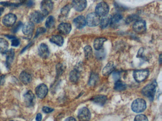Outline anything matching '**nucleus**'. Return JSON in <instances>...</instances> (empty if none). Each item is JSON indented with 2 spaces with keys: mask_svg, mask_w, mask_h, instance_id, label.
I'll list each match as a JSON object with an SVG mask.
<instances>
[{
  "mask_svg": "<svg viewBox=\"0 0 162 121\" xmlns=\"http://www.w3.org/2000/svg\"><path fill=\"white\" fill-rule=\"evenodd\" d=\"M157 85L156 80H153L152 83L146 86L142 89V93L145 97L150 99L151 100H153L155 98Z\"/></svg>",
  "mask_w": 162,
  "mask_h": 121,
  "instance_id": "nucleus-1",
  "label": "nucleus"
},
{
  "mask_svg": "<svg viewBox=\"0 0 162 121\" xmlns=\"http://www.w3.org/2000/svg\"><path fill=\"white\" fill-rule=\"evenodd\" d=\"M147 108V104L145 100L142 99H137L134 101L131 105L133 111L137 113L144 112Z\"/></svg>",
  "mask_w": 162,
  "mask_h": 121,
  "instance_id": "nucleus-2",
  "label": "nucleus"
},
{
  "mask_svg": "<svg viewBox=\"0 0 162 121\" xmlns=\"http://www.w3.org/2000/svg\"><path fill=\"white\" fill-rule=\"evenodd\" d=\"M100 17L94 12L88 14L86 19V23L88 26L91 27L97 26L100 25Z\"/></svg>",
  "mask_w": 162,
  "mask_h": 121,
  "instance_id": "nucleus-3",
  "label": "nucleus"
},
{
  "mask_svg": "<svg viewBox=\"0 0 162 121\" xmlns=\"http://www.w3.org/2000/svg\"><path fill=\"white\" fill-rule=\"evenodd\" d=\"M149 71L148 69L138 70L134 71L133 72L134 79L138 83L143 82L148 76Z\"/></svg>",
  "mask_w": 162,
  "mask_h": 121,
  "instance_id": "nucleus-4",
  "label": "nucleus"
},
{
  "mask_svg": "<svg viewBox=\"0 0 162 121\" xmlns=\"http://www.w3.org/2000/svg\"><path fill=\"white\" fill-rule=\"evenodd\" d=\"M109 10V5L105 2H101L96 7L95 13L99 16L104 17L107 15Z\"/></svg>",
  "mask_w": 162,
  "mask_h": 121,
  "instance_id": "nucleus-5",
  "label": "nucleus"
},
{
  "mask_svg": "<svg viewBox=\"0 0 162 121\" xmlns=\"http://www.w3.org/2000/svg\"><path fill=\"white\" fill-rule=\"evenodd\" d=\"M53 4L51 0H43L40 4V9L42 14L45 16L48 15L49 12L53 10Z\"/></svg>",
  "mask_w": 162,
  "mask_h": 121,
  "instance_id": "nucleus-6",
  "label": "nucleus"
},
{
  "mask_svg": "<svg viewBox=\"0 0 162 121\" xmlns=\"http://www.w3.org/2000/svg\"><path fill=\"white\" fill-rule=\"evenodd\" d=\"M24 101L27 107H32L35 103V97L34 94L31 91H27L23 96Z\"/></svg>",
  "mask_w": 162,
  "mask_h": 121,
  "instance_id": "nucleus-7",
  "label": "nucleus"
},
{
  "mask_svg": "<svg viewBox=\"0 0 162 121\" xmlns=\"http://www.w3.org/2000/svg\"><path fill=\"white\" fill-rule=\"evenodd\" d=\"M133 29L134 31L137 33H144L147 30L146 22L143 20L137 21L133 26Z\"/></svg>",
  "mask_w": 162,
  "mask_h": 121,
  "instance_id": "nucleus-8",
  "label": "nucleus"
},
{
  "mask_svg": "<svg viewBox=\"0 0 162 121\" xmlns=\"http://www.w3.org/2000/svg\"><path fill=\"white\" fill-rule=\"evenodd\" d=\"M17 17L15 15L12 13H9L2 18V22L6 26H11L15 25Z\"/></svg>",
  "mask_w": 162,
  "mask_h": 121,
  "instance_id": "nucleus-9",
  "label": "nucleus"
},
{
  "mask_svg": "<svg viewBox=\"0 0 162 121\" xmlns=\"http://www.w3.org/2000/svg\"><path fill=\"white\" fill-rule=\"evenodd\" d=\"M35 92L37 97L40 99H43L47 95L48 89L47 86L44 84H40L37 87Z\"/></svg>",
  "mask_w": 162,
  "mask_h": 121,
  "instance_id": "nucleus-10",
  "label": "nucleus"
},
{
  "mask_svg": "<svg viewBox=\"0 0 162 121\" xmlns=\"http://www.w3.org/2000/svg\"><path fill=\"white\" fill-rule=\"evenodd\" d=\"M80 121H89L91 118V114L88 108L84 107L79 110L78 115Z\"/></svg>",
  "mask_w": 162,
  "mask_h": 121,
  "instance_id": "nucleus-11",
  "label": "nucleus"
},
{
  "mask_svg": "<svg viewBox=\"0 0 162 121\" xmlns=\"http://www.w3.org/2000/svg\"><path fill=\"white\" fill-rule=\"evenodd\" d=\"M45 16L42 12L38 11H34L31 13L30 15V20L32 22L40 23L43 21Z\"/></svg>",
  "mask_w": 162,
  "mask_h": 121,
  "instance_id": "nucleus-12",
  "label": "nucleus"
},
{
  "mask_svg": "<svg viewBox=\"0 0 162 121\" xmlns=\"http://www.w3.org/2000/svg\"><path fill=\"white\" fill-rule=\"evenodd\" d=\"M87 4V0H73L71 5L75 10L78 11H82L85 9Z\"/></svg>",
  "mask_w": 162,
  "mask_h": 121,
  "instance_id": "nucleus-13",
  "label": "nucleus"
},
{
  "mask_svg": "<svg viewBox=\"0 0 162 121\" xmlns=\"http://www.w3.org/2000/svg\"><path fill=\"white\" fill-rule=\"evenodd\" d=\"M58 30L63 35H67L71 30V25L68 23H62L59 25Z\"/></svg>",
  "mask_w": 162,
  "mask_h": 121,
  "instance_id": "nucleus-14",
  "label": "nucleus"
},
{
  "mask_svg": "<svg viewBox=\"0 0 162 121\" xmlns=\"http://www.w3.org/2000/svg\"><path fill=\"white\" fill-rule=\"evenodd\" d=\"M49 51L48 46L46 44L42 43L39 48V54L40 57L43 58H47L49 55Z\"/></svg>",
  "mask_w": 162,
  "mask_h": 121,
  "instance_id": "nucleus-15",
  "label": "nucleus"
},
{
  "mask_svg": "<svg viewBox=\"0 0 162 121\" xmlns=\"http://www.w3.org/2000/svg\"><path fill=\"white\" fill-rule=\"evenodd\" d=\"M73 23L76 28L81 29L85 26L86 25V18L83 16H79L74 18Z\"/></svg>",
  "mask_w": 162,
  "mask_h": 121,
  "instance_id": "nucleus-16",
  "label": "nucleus"
},
{
  "mask_svg": "<svg viewBox=\"0 0 162 121\" xmlns=\"http://www.w3.org/2000/svg\"><path fill=\"white\" fill-rule=\"evenodd\" d=\"M5 54L6 57V65L7 68H10L14 59L15 51L13 49H11L6 51Z\"/></svg>",
  "mask_w": 162,
  "mask_h": 121,
  "instance_id": "nucleus-17",
  "label": "nucleus"
},
{
  "mask_svg": "<svg viewBox=\"0 0 162 121\" xmlns=\"http://www.w3.org/2000/svg\"><path fill=\"white\" fill-rule=\"evenodd\" d=\"M34 29V25L32 22L26 23L23 28V32L25 35H30L33 32Z\"/></svg>",
  "mask_w": 162,
  "mask_h": 121,
  "instance_id": "nucleus-18",
  "label": "nucleus"
},
{
  "mask_svg": "<svg viewBox=\"0 0 162 121\" xmlns=\"http://www.w3.org/2000/svg\"><path fill=\"white\" fill-rule=\"evenodd\" d=\"M107 100V97L103 95H96L92 99L93 103L101 106L105 105Z\"/></svg>",
  "mask_w": 162,
  "mask_h": 121,
  "instance_id": "nucleus-19",
  "label": "nucleus"
},
{
  "mask_svg": "<svg viewBox=\"0 0 162 121\" xmlns=\"http://www.w3.org/2000/svg\"><path fill=\"white\" fill-rule=\"evenodd\" d=\"M19 78L21 82L24 84H28L30 83L32 79L31 75L25 71H23L21 72Z\"/></svg>",
  "mask_w": 162,
  "mask_h": 121,
  "instance_id": "nucleus-20",
  "label": "nucleus"
},
{
  "mask_svg": "<svg viewBox=\"0 0 162 121\" xmlns=\"http://www.w3.org/2000/svg\"><path fill=\"white\" fill-rule=\"evenodd\" d=\"M115 68L114 63L112 62L107 63L102 70V74L104 76H107L112 73Z\"/></svg>",
  "mask_w": 162,
  "mask_h": 121,
  "instance_id": "nucleus-21",
  "label": "nucleus"
},
{
  "mask_svg": "<svg viewBox=\"0 0 162 121\" xmlns=\"http://www.w3.org/2000/svg\"><path fill=\"white\" fill-rule=\"evenodd\" d=\"M107 41V39L104 38H99L96 39L94 42V48L96 50L99 51L102 48L103 45Z\"/></svg>",
  "mask_w": 162,
  "mask_h": 121,
  "instance_id": "nucleus-22",
  "label": "nucleus"
},
{
  "mask_svg": "<svg viewBox=\"0 0 162 121\" xmlns=\"http://www.w3.org/2000/svg\"><path fill=\"white\" fill-rule=\"evenodd\" d=\"M50 42L59 46H62L64 43V39L60 35H55L51 37L50 38Z\"/></svg>",
  "mask_w": 162,
  "mask_h": 121,
  "instance_id": "nucleus-23",
  "label": "nucleus"
},
{
  "mask_svg": "<svg viewBox=\"0 0 162 121\" xmlns=\"http://www.w3.org/2000/svg\"><path fill=\"white\" fill-rule=\"evenodd\" d=\"M111 16L109 15H107L103 17V18L101 19L100 22L101 28L104 29L107 28L110 23L111 22Z\"/></svg>",
  "mask_w": 162,
  "mask_h": 121,
  "instance_id": "nucleus-24",
  "label": "nucleus"
},
{
  "mask_svg": "<svg viewBox=\"0 0 162 121\" xmlns=\"http://www.w3.org/2000/svg\"><path fill=\"white\" fill-rule=\"evenodd\" d=\"M9 44L5 39L0 38V53L5 54L8 48Z\"/></svg>",
  "mask_w": 162,
  "mask_h": 121,
  "instance_id": "nucleus-25",
  "label": "nucleus"
},
{
  "mask_svg": "<svg viewBox=\"0 0 162 121\" xmlns=\"http://www.w3.org/2000/svg\"><path fill=\"white\" fill-rule=\"evenodd\" d=\"M79 72L77 70H73L70 72V79L71 82L73 83H77L79 78Z\"/></svg>",
  "mask_w": 162,
  "mask_h": 121,
  "instance_id": "nucleus-26",
  "label": "nucleus"
},
{
  "mask_svg": "<svg viewBox=\"0 0 162 121\" xmlns=\"http://www.w3.org/2000/svg\"><path fill=\"white\" fill-rule=\"evenodd\" d=\"M114 89L117 91H122L126 89V85L121 80H117L114 86Z\"/></svg>",
  "mask_w": 162,
  "mask_h": 121,
  "instance_id": "nucleus-27",
  "label": "nucleus"
},
{
  "mask_svg": "<svg viewBox=\"0 0 162 121\" xmlns=\"http://www.w3.org/2000/svg\"><path fill=\"white\" fill-rule=\"evenodd\" d=\"M99 79V78L98 75L95 73H92L88 81V85L90 86H94L98 83Z\"/></svg>",
  "mask_w": 162,
  "mask_h": 121,
  "instance_id": "nucleus-28",
  "label": "nucleus"
},
{
  "mask_svg": "<svg viewBox=\"0 0 162 121\" xmlns=\"http://www.w3.org/2000/svg\"><path fill=\"white\" fill-rule=\"evenodd\" d=\"M55 23V18L53 17L52 16H50L47 18L46 23H45V26L46 28H51L53 26Z\"/></svg>",
  "mask_w": 162,
  "mask_h": 121,
  "instance_id": "nucleus-29",
  "label": "nucleus"
},
{
  "mask_svg": "<svg viewBox=\"0 0 162 121\" xmlns=\"http://www.w3.org/2000/svg\"><path fill=\"white\" fill-rule=\"evenodd\" d=\"M84 51L86 58L87 59H89L92 57V50L91 46H86L84 48Z\"/></svg>",
  "mask_w": 162,
  "mask_h": 121,
  "instance_id": "nucleus-30",
  "label": "nucleus"
},
{
  "mask_svg": "<svg viewBox=\"0 0 162 121\" xmlns=\"http://www.w3.org/2000/svg\"><path fill=\"white\" fill-rule=\"evenodd\" d=\"M71 7H72L71 4H68V5H66L64 7H63L61 10V14H62V15L64 16H68Z\"/></svg>",
  "mask_w": 162,
  "mask_h": 121,
  "instance_id": "nucleus-31",
  "label": "nucleus"
},
{
  "mask_svg": "<svg viewBox=\"0 0 162 121\" xmlns=\"http://www.w3.org/2000/svg\"><path fill=\"white\" fill-rule=\"evenodd\" d=\"M122 16L119 14H116L113 17H111V22L113 24L117 23L122 19Z\"/></svg>",
  "mask_w": 162,
  "mask_h": 121,
  "instance_id": "nucleus-32",
  "label": "nucleus"
},
{
  "mask_svg": "<svg viewBox=\"0 0 162 121\" xmlns=\"http://www.w3.org/2000/svg\"><path fill=\"white\" fill-rule=\"evenodd\" d=\"M139 18V17L137 15H131L128 16L126 18V22L127 24L130 23L131 22H134V21H137Z\"/></svg>",
  "mask_w": 162,
  "mask_h": 121,
  "instance_id": "nucleus-33",
  "label": "nucleus"
},
{
  "mask_svg": "<svg viewBox=\"0 0 162 121\" xmlns=\"http://www.w3.org/2000/svg\"><path fill=\"white\" fill-rule=\"evenodd\" d=\"M134 121H148V120L146 115L141 114L135 116Z\"/></svg>",
  "mask_w": 162,
  "mask_h": 121,
  "instance_id": "nucleus-34",
  "label": "nucleus"
},
{
  "mask_svg": "<svg viewBox=\"0 0 162 121\" xmlns=\"http://www.w3.org/2000/svg\"><path fill=\"white\" fill-rule=\"evenodd\" d=\"M0 4L3 5L5 7H18L20 6L21 4L20 3H11L9 2H0Z\"/></svg>",
  "mask_w": 162,
  "mask_h": 121,
  "instance_id": "nucleus-35",
  "label": "nucleus"
},
{
  "mask_svg": "<svg viewBox=\"0 0 162 121\" xmlns=\"http://www.w3.org/2000/svg\"><path fill=\"white\" fill-rule=\"evenodd\" d=\"M64 67L62 64H59L57 65L56 70L57 75H60L63 71Z\"/></svg>",
  "mask_w": 162,
  "mask_h": 121,
  "instance_id": "nucleus-36",
  "label": "nucleus"
},
{
  "mask_svg": "<svg viewBox=\"0 0 162 121\" xmlns=\"http://www.w3.org/2000/svg\"><path fill=\"white\" fill-rule=\"evenodd\" d=\"M23 26V23L21 22H19L15 26L13 27L12 28V31L14 33H16L21 29Z\"/></svg>",
  "mask_w": 162,
  "mask_h": 121,
  "instance_id": "nucleus-37",
  "label": "nucleus"
},
{
  "mask_svg": "<svg viewBox=\"0 0 162 121\" xmlns=\"http://www.w3.org/2000/svg\"><path fill=\"white\" fill-rule=\"evenodd\" d=\"M46 31V29H44V28H40L37 29V31H36V35H35V38L38 37L39 35L44 33Z\"/></svg>",
  "mask_w": 162,
  "mask_h": 121,
  "instance_id": "nucleus-38",
  "label": "nucleus"
},
{
  "mask_svg": "<svg viewBox=\"0 0 162 121\" xmlns=\"http://www.w3.org/2000/svg\"><path fill=\"white\" fill-rule=\"evenodd\" d=\"M112 78L115 81L117 82V80H119L120 78V73L118 71H115L113 72L112 75Z\"/></svg>",
  "mask_w": 162,
  "mask_h": 121,
  "instance_id": "nucleus-39",
  "label": "nucleus"
},
{
  "mask_svg": "<svg viewBox=\"0 0 162 121\" xmlns=\"http://www.w3.org/2000/svg\"><path fill=\"white\" fill-rule=\"evenodd\" d=\"M54 111V109L53 108H49V107H44L42 108V111L44 113H46V114H48V113H51Z\"/></svg>",
  "mask_w": 162,
  "mask_h": 121,
  "instance_id": "nucleus-40",
  "label": "nucleus"
},
{
  "mask_svg": "<svg viewBox=\"0 0 162 121\" xmlns=\"http://www.w3.org/2000/svg\"><path fill=\"white\" fill-rule=\"evenodd\" d=\"M19 45H20V41L18 39L16 38L12 39L11 41V46H12L17 47Z\"/></svg>",
  "mask_w": 162,
  "mask_h": 121,
  "instance_id": "nucleus-41",
  "label": "nucleus"
},
{
  "mask_svg": "<svg viewBox=\"0 0 162 121\" xmlns=\"http://www.w3.org/2000/svg\"><path fill=\"white\" fill-rule=\"evenodd\" d=\"M42 115L40 113L37 114L36 117V120L37 121H41L42 120Z\"/></svg>",
  "mask_w": 162,
  "mask_h": 121,
  "instance_id": "nucleus-42",
  "label": "nucleus"
},
{
  "mask_svg": "<svg viewBox=\"0 0 162 121\" xmlns=\"http://www.w3.org/2000/svg\"><path fill=\"white\" fill-rule=\"evenodd\" d=\"M65 121H77L75 118L73 117H69L65 120Z\"/></svg>",
  "mask_w": 162,
  "mask_h": 121,
  "instance_id": "nucleus-43",
  "label": "nucleus"
},
{
  "mask_svg": "<svg viewBox=\"0 0 162 121\" xmlns=\"http://www.w3.org/2000/svg\"><path fill=\"white\" fill-rule=\"evenodd\" d=\"M4 76L2 75V76L0 77V84H3L4 82Z\"/></svg>",
  "mask_w": 162,
  "mask_h": 121,
  "instance_id": "nucleus-44",
  "label": "nucleus"
},
{
  "mask_svg": "<svg viewBox=\"0 0 162 121\" xmlns=\"http://www.w3.org/2000/svg\"><path fill=\"white\" fill-rule=\"evenodd\" d=\"M27 5H28V6H32V5H33V1H32V0H30V1H29V2H28V3Z\"/></svg>",
  "mask_w": 162,
  "mask_h": 121,
  "instance_id": "nucleus-45",
  "label": "nucleus"
},
{
  "mask_svg": "<svg viewBox=\"0 0 162 121\" xmlns=\"http://www.w3.org/2000/svg\"><path fill=\"white\" fill-rule=\"evenodd\" d=\"M6 36L10 39H14L16 38L15 37V36H11V35H7V36Z\"/></svg>",
  "mask_w": 162,
  "mask_h": 121,
  "instance_id": "nucleus-46",
  "label": "nucleus"
},
{
  "mask_svg": "<svg viewBox=\"0 0 162 121\" xmlns=\"http://www.w3.org/2000/svg\"><path fill=\"white\" fill-rule=\"evenodd\" d=\"M4 9L2 7L0 8V17L2 14V13H3V11H4Z\"/></svg>",
  "mask_w": 162,
  "mask_h": 121,
  "instance_id": "nucleus-47",
  "label": "nucleus"
},
{
  "mask_svg": "<svg viewBox=\"0 0 162 121\" xmlns=\"http://www.w3.org/2000/svg\"><path fill=\"white\" fill-rule=\"evenodd\" d=\"M161 56H162V55H160V56H159V62H160V63H161V62H162V59H161Z\"/></svg>",
  "mask_w": 162,
  "mask_h": 121,
  "instance_id": "nucleus-48",
  "label": "nucleus"
},
{
  "mask_svg": "<svg viewBox=\"0 0 162 121\" xmlns=\"http://www.w3.org/2000/svg\"><path fill=\"white\" fill-rule=\"evenodd\" d=\"M17 121V120H11V121Z\"/></svg>",
  "mask_w": 162,
  "mask_h": 121,
  "instance_id": "nucleus-49",
  "label": "nucleus"
},
{
  "mask_svg": "<svg viewBox=\"0 0 162 121\" xmlns=\"http://www.w3.org/2000/svg\"><path fill=\"white\" fill-rule=\"evenodd\" d=\"M51 1H56V0H51Z\"/></svg>",
  "mask_w": 162,
  "mask_h": 121,
  "instance_id": "nucleus-50",
  "label": "nucleus"
},
{
  "mask_svg": "<svg viewBox=\"0 0 162 121\" xmlns=\"http://www.w3.org/2000/svg\"><path fill=\"white\" fill-rule=\"evenodd\" d=\"M0 75H1V71H0Z\"/></svg>",
  "mask_w": 162,
  "mask_h": 121,
  "instance_id": "nucleus-51",
  "label": "nucleus"
},
{
  "mask_svg": "<svg viewBox=\"0 0 162 121\" xmlns=\"http://www.w3.org/2000/svg\"><path fill=\"white\" fill-rule=\"evenodd\" d=\"M95 1H97V0H95Z\"/></svg>",
  "mask_w": 162,
  "mask_h": 121,
  "instance_id": "nucleus-52",
  "label": "nucleus"
}]
</instances>
